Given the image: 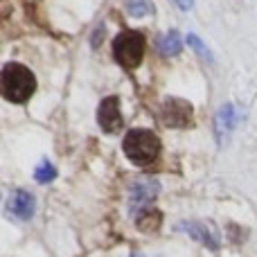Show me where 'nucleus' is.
<instances>
[{
  "label": "nucleus",
  "mask_w": 257,
  "mask_h": 257,
  "mask_svg": "<svg viewBox=\"0 0 257 257\" xmlns=\"http://www.w3.org/2000/svg\"><path fill=\"white\" fill-rule=\"evenodd\" d=\"M122 149H124L126 158L131 160L138 167H145L151 165L160 154V140L154 131L149 128H131L126 133L124 142H122Z\"/></svg>",
  "instance_id": "nucleus-1"
},
{
  "label": "nucleus",
  "mask_w": 257,
  "mask_h": 257,
  "mask_svg": "<svg viewBox=\"0 0 257 257\" xmlns=\"http://www.w3.org/2000/svg\"><path fill=\"white\" fill-rule=\"evenodd\" d=\"M36 79L30 68L21 63H7L3 68V97L14 104H23L34 95Z\"/></svg>",
  "instance_id": "nucleus-2"
},
{
  "label": "nucleus",
  "mask_w": 257,
  "mask_h": 257,
  "mask_svg": "<svg viewBox=\"0 0 257 257\" xmlns=\"http://www.w3.org/2000/svg\"><path fill=\"white\" fill-rule=\"evenodd\" d=\"M113 57L126 70L138 68L142 57H145V34L138 30L120 32L113 41Z\"/></svg>",
  "instance_id": "nucleus-3"
},
{
  "label": "nucleus",
  "mask_w": 257,
  "mask_h": 257,
  "mask_svg": "<svg viewBox=\"0 0 257 257\" xmlns=\"http://www.w3.org/2000/svg\"><path fill=\"white\" fill-rule=\"evenodd\" d=\"M160 192V183L156 178H140L131 185V192H128V212L133 217H138L140 212L149 210V205L154 203V199Z\"/></svg>",
  "instance_id": "nucleus-4"
},
{
  "label": "nucleus",
  "mask_w": 257,
  "mask_h": 257,
  "mask_svg": "<svg viewBox=\"0 0 257 257\" xmlns=\"http://www.w3.org/2000/svg\"><path fill=\"white\" fill-rule=\"evenodd\" d=\"M192 115H194L192 104L185 102V99H181V97H169V99H165L163 106H160V120H163V124L169 126V128L190 126Z\"/></svg>",
  "instance_id": "nucleus-5"
},
{
  "label": "nucleus",
  "mask_w": 257,
  "mask_h": 257,
  "mask_svg": "<svg viewBox=\"0 0 257 257\" xmlns=\"http://www.w3.org/2000/svg\"><path fill=\"white\" fill-rule=\"evenodd\" d=\"M176 230L187 232L192 239L201 241V244L208 246L210 250L219 248V230H217V226L210 221H183L176 226Z\"/></svg>",
  "instance_id": "nucleus-6"
},
{
  "label": "nucleus",
  "mask_w": 257,
  "mask_h": 257,
  "mask_svg": "<svg viewBox=\"0 0 257 257\" xmlns=\"http://www.w3.org/2000/svg\"><path fill=\"white\" fill-rule=\"evenodd\" d=\"M97 122L104 133H117L122 128V113H120V99L115 95L104 97L97 108Z\"/></svg>",
  "instance_id": "nucleus-7"
},
{
  "label": "nucleus",
  "mask_w": 257,
  "mask_h": 257,
  "mask_svg": "<svg viewBox=\"0 0 257 257\" xmlns=\"http://www.w3.org/2000/svg\"><path fill=\"white\" fill-rule=\"evenodd\" d=\"M237 124V111L232 104H223L214 115V136H217L219 145H226V140L230 138L232 128Z\"/></svg>",
  "instance_id": "nucleus-8"
},
{
  "label": "nucleus",
  "mask_w": 257,
  "mask_h": 257,
  "mask_svg": "<svg viewBox=\"0 0 257 257\" xmlns=\"http://www.w3.org/2000/svg\"><path fill=\"white\" fill-rule=\"evenodd\" d=\"M7 210L12 217L21 219V221H27V219H32V214H34V210H36V201L27 190H18V192H14L12 199H9Z\"/></svg>",
  "instance_id": "nucleus-9"
},
{
  "label": "nucleus",
  "mask_w": 257,
  "mask_h": 257,
  "mask_svg": "<svg viewBox=\"0 0 257 257\" xmlns=\"http://www.w3.org/2000/svg\"><path fill=\"white\" fill-rule=\"evenodd\" d=\"M156 50H158L163 57H174V54L181 52V32L178 30H169L165 34H160L156 39Z\"/></svg>",
  "instance_id": "nucleus-10"
},
{
  "label": "nucleus",
  "mask_w": 257,
  "mask_h": 257,
  "mask_svg": "<svg viewBox=\"0 0 257 257\" xmlns=\"http://www.w3.org/2000/svg\"><path fill=\"white\" fill-rule=\"evenodd\" d=\"M160 223H163V214H160L158 210H154V208L145 210V212H140L136 217V226H138V230H142V232L158 230Z\"/></svg>",
  "instance_id": "nucleus-11"
},
{
  "label": "nucleus",
  "mask_w": 257,
  "mask_h": 257,
  "mask_svg": "<svg viewBox=\"0 0 257 257\" xmlns=\"http://www.w3.org/2000/svg\"><path fill=\"white\" fill-rule=\"evenodd\" d=\"M126 12L133 18H142V16H151L154 14V3L151 0H126Z\"/></svg>",
  "instance_id": "nucleus-12"
},
{
  "label": "nucleus",
  "mask_w": 257,
  "mask_h": 257,
  "mask_svg": "<svg viewBox=\"0 0 257 257\" xmlns=\"http://www.w3.org/2000/svg\"><path fill=\"white\" fill-rule=\"evenodd\" d=\"M34 178H36L39 183H50V181H54V178H57V169H54V165L50 163V160L43 158L39 165H36Z\"/></svg>",
  "instance_id": "nucleus-13"
},
{
  "label": "nucleus",
  "mask_w": 257,
  "mask_h": 257,
  "mask_svg": "<svg viewBox=\"0 0 257 257\" xmlns=\"http://www.w3.org/2000/svg\"><path fill=\"white\" fill-rule=\"evenodd\" d=\"M187 43H190L192 48H194V52H196V54H201V57H203V59H208V61H210V59H212V57H210V52H208V48H205V43H203V41H201V39H196L194 34H190V36H187Z\"/></svg>",
  "instance_id": "nucleus-14"
},
{
  "label": "nucleus",
  "mask_w": 257,
  "mask_h": 257,
  "mask_svg": "<svg viewBox=\"0 0 257 257\" xmlns=\"http://www.w3.org/2000/svg\"><path fill=\"white\" fill-rule=\"evenodd\" d=\"M176 3V7H181V9H192V5H194V0H174Z\"/></svg>",
  "instance_id": "nucleus-15"
},
{
  "label": "nucleus",
  "mask_w": 257,
  "mask_h": 257,
  "mask_svg": "<svg viewBox=\"0 0 257 257\" xmlns=\"http://www.w3.org/2000/svg\"><path fill=\"white\" fill-rule=\"evenodd\" d=\"M131 257H145V255H138V253H136V255H131Z\"/></svg>",
  "instance_id": "nucleus-16"
}]
</instances>
